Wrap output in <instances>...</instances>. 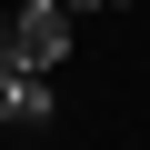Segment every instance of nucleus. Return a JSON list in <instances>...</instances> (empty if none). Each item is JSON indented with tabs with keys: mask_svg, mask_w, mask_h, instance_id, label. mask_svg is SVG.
<instances>
[{
	"mask_svg": "<svg viewBox=\"0 0 150 150\" xmlns=\"http://www.w3.org/2000/svg\"><path fill=\"white\" fill-rule=\"evenodd\" d=\"M10 40H20L30 70H50V80H60L70 40H80V30H70V0H20V10H10Z\"/></svg>",
	"mask_w": 150,
	"mask_h": 150,
	"instance_id": "f257e3e1",
	"label": "nucleus"
},
{
	"mask_svg": "<svg viewBox=\"0 0 150 150\" xmlns=\"http://www.w3.org/2000/svg\"><path fill=\"white\" fill-rule=\"evenodd\" d=\"M80 10H130V0H70V20H80Z\"/></svg>",
	"mask_w": 150,
	"mask_h": 150,
	"instance_id": "7ed1b4c3",
	"label": "nucleus"
},
{
	"mask_svg": "<svg viewBox=\"0 0 150 150\" xmlns=\"http://www.w3.org/2000/svg\"><path fill=\"white\" fill-rule=\"evenodd\" d=\"M60 100H50V70H30V60H0V120L10 130H40Z\"/></svg>",
	"mask_w": 150,
	"mask_h": 150,
	"instance_id": "f03ea898",
	"label": "nucleus"
},
{
	"mask_svg": "<svg viewBox=\"0 0 150 150\" xmlns=\"http://www.w3.org/2000/svg\"><path fill=\"white\" fill-rule=\"evenodd\" d=\"M0 60H20V40H10V10H0Z\"/></svg>",
	"mask_w": 150,
	"mask_h": 150,
	"instance_id": "20e7f679",
	"label": "nucleus"
}]
</instances>
